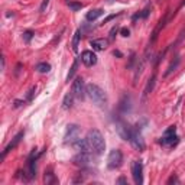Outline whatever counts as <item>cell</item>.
I'll list each match as a JSON object with an SVG mask.
<instances>
[{
  "label": "cell",
  "instance_id": "obj_20",
  "mask_svg": "<svg viewBox=\"0 0 185 185\" xmlns=\"http://www.w3.org/2000/svg\"><path fill=\"white\" fill-rule=\"evenodd\" d=\"M35 70L38 72H42V74H46V72L51 71V65L48 64V62H39L38 65L35 67Z\"/></svg>",
  "mask_w": 185,
  "mask_h": 185
},
{
  "label": "cell",
  "instance_id": "obj_37",
  "mask_svg": "<svg viewBox=\"0 0 185 185\" xmlns=\"http://www.w3.org/2000/svg\"><path fill=\"white\" fill-rule=\"evenodd\" d=\"M182 5H185V0H184V2H182Z\"/></svg>",
  "mask_w": 185,
  "mask_h": 185
},
{
  "label": "cell",
  "instance_id": "obj_14",
  "mask_svg": "<svg viewBox=\"0 0 185 185\" xmlns=\"http://www.w3.org/2000/svg\"><path fill=\"white\" fill-rule=\"evenodd\" d=\"M90 45L92 46L94 51H104V49L108 46V41L104 39V38H98V39H92V41L90 42Z\"/></svg>",
  "mask_w": 185,
  "mask_h": 185
},
{
  "label": "cell",
  "instance_id": "obj_17",
  "mask_svg": "<svg viewBox=\"0 0 185 185\" xmlns=\"http://www.w3.org/2000/svg\"><path fill=\"white\" fill-rule=\"evenodd\" d=\"M143 68H145V59H139L138 61V65H136V72H134V84L138 82V78L142 75V72H143Z\"/></svg>",
  "mask_w": 185,
  "mask_h": 185
},
{
  "label": "cell",
  "instance_id": "obj_11",
  "mask_svg": "<svg viewBox=\"0 0 185 185\" xmlns=\"http://www.w3.org/2000/svg\"><path fill=\"white\" fill-rule=\"evenodd\" d=\"M80 58H81V62L85 67H92V65L97 64V55L92 51H84Z\"/></svg>",
  "mask_w": 185,
  "mask_h": 185
},
{
  "label": "cell",
  "instance_id": "obj_3",
  "mask_svg": "<svg viewBox=\"0 0 185 185\" xmlns=\"http://www.w3.org/2000/svg\"><path fill=\"white\" fill-rule=\"evenodd\" d=\"M78 139H81V129L77 124H68L67 130H65V136H64V142L74 145Z\"/></svg>",
  "mask_w": 185,
  "mask_h": 185
},
{
  "label": "cell",
  "instance_id": "obj_26",
  "mask_svg": "<svg viewBox=\"0 0 185 185\" xmlns=\"http://www.w3.org/2000/svg\"><path fill=\"white\" fill-rule=\"evenodd\" d=\"M32 36H33V32H31V31H26L25 33H23V39H25L26 42H29L32 39Z\"/></svg>",
  "mask_w": 185,
  "mask_h": 185
},
{
  "label": "cell",
  "instance_id": "obj_4",
  "mask_svg": "<svg viewBox=\"0 0 185 185\" xmlns=\"http://www.w3.org/2000/svg\"><path fill=\"white\" fill-rule=\"evenodd\" d=\"M122 164H123V153H122V150L113 149L108 153V158H107L108 169H117V168L122 166Z\"/></svg>",
  "mask_w": 185,
  "mask_h": 185
},
{
  "label": "cell",
  "instance_id": "obj_13",
  "mask_svg": "<svg viewBox=\"0 0 185 185\" xmlns=\"http://www.w3.org/2000/svg\"><path fill=\"white\" fill-rule=\"evenodd\" d=\"M155 82H156V75H152V77L149 78V81L146 82V87H145L143 90V94H142V101H146V98H148V96H149L150 92L153 91V87H155Z\"/></svg>",
  "mask_w": 185,
  "mask_h": 185
},
{
  "label": "cell",
  "instance_id": "obj_25",
  "mask_svg": "<svg viewBox=\"0 0 185 185\" xmlns=\"http://www.w3.org/2000/svg\"><path fill=\"white\" fill-rule=\"evenodd\" d=\"M149 13H150V6H148V7H145L143 10L140 12V13H139V15H136L133 17V19H138V17H142V19H146V17H148V16H149Z\"/></svg>",
  "mask_w": 185,
  "mask_h": 185
},
{
  "label": "cell",
  "instance_id": "obj_35",
  "mask_svg": "<svg viewBox=\"0 0 185 185\" xmlns=\"http://www.w3.org/2000/svg\"><path fill=\"white\" fill-rule=\"evenodd\" d=\"M113 54H114V57H122V52L120 51H114Z\"/></svg>",
  "mask_w": 185,
  "mask_h": 185
},
{
  "label": "cell",
  "instance_id": "obj_29",
  "mask_svg": "<svg viewBox=\"0 0 185 185\" xmlns=\"http://www.w3.org/2000/svg\"><path fill=\"white\" fill-rule=\"evenodd\" d=\"M120 33H122V36H124V38H127V36L130 35V31H129L127 28H122V29H120Z\"/></svg>",
  "mask_w": 185,
  "mask_h": 185
},
{
  "label": "cell",
  "instance_id": "obj_19",
  "mask_svg": "<svg viewBox=\"0 0 185 185\" xmlns=\"http://www.w3.org/2000/svg\"><path fill=\"white\" fill-rule=\"evenodd\" d=\"M80 39H81V31L78 29V31H75V33H74V38H72V51H74V52L78 51Z\"/></svg>",
  "mask_w": 185,
  "mask_h": 185
},
{
  "label": "cell",
  "instance_id": "obj_36",
  "mask_svg": "<svg viewBox=\"0 0 185 185\" xmlns=\"http://www.w3.org/2000/svg\"><path fill=\"white\" fill-rule=\"evenodd\" d=\"M2 70H5V57H2Z\"/></svg>",
  "mask_w": 185,
  "mask_h": 185
},
{
  "label": "cell",
  "instance_id": "obj_31",
  "mask_svg": "<svg viewBox=\"0 0 185 185\" xmlns=\"http://www.w3.org/2000/svg\"><path fill=\"white\" fill-rule=\"evenodd\" d=\"M114 33H117V28H113V29L110 31V39H113L114 36H116Z\"/></svg>",
  "mask_w": 185,
  "mask_h": 185
},
{
  "label": "cell",
  "instance_id": "obj_5",
  "mask_svg": "<svg viewBox=\"0 0 185 185\" xmlns=\"http://www.w3.org/2000/svg\"><path fill=\"white\" fill-rule=\"evenodd\" d=\"M71 92L74 94V97L77 98V100H80V101H82V100H84L87 90H85V85H84V80H82L81 77H77L75 80H74V81H72Z\"/></svg>",
  "mask_w": 185,
  "mask_h": 185
},
{
  "label": "cell",
  "instance_id": "obj_8",
  "mask_svg": "<svg viewBox=\"0 0 185 185\" xmlns=\"http://www.w3.org/2000/svg\"><path fill=\"white\" fill-rule=\"evenodd\" d=\"M92 155L91 152H78L74 158H72V164L77 165V166H81V168H85L92 162Z\"/></svg>",
  "mask_w": 185,
  "mask_h": 185
},
{
  "label": "cell",
  "instance_id": "obj_28",
  "mask_svg": "<svg viewBox=\"0 0 185 185\" xmlns=\"http://www.w3.org/2000/svg\"><path fill=\"white\" fill-rule=\"evenodd\" d=\"M48 5H49V0H43V2H42V5H41V7H39V12H45V9L46 7H48Z\"/></svg>",
  "mask_w": 185,
  "mask_h": 185
},
{
  "label": "cell",
  "instance_id": "obj_24",
  "mask_svg": "<svg viewBox=\"0 0 185 185\" xmlns=\"http://www.w3.org/2000/svg\"><path fill=\"white\" fill-rule=\"evenodd\" d=\"M68 7H70L71 10H74V12L81 10V9H82V3H80V2H68Z\"/></svg>",
  "mask_w": 185,
  "mask_h": 185
},
{
  "label": "cell",
  "instance_id": "obj_34",
  "mask_svg": "<svg viewBox=\"0 0 185 185\" xmlns=\"http://www.w3.org/2000/svg\"><path fill=\"white\" fill-rule=\"evenodd\" d=\"M22 103H23V101H21V100H16V101H15V107H19V106H22Z\"/></svg>",
  "mask_w": 185,
  "mask_h": 185
},
{
  "label": "cell",
  "instance_id": "obj_27",
  "mask_svg": "<svg viewBox=\"0 0 185 185\" xmlns=\"http://www.w3.org/2000/svg\"><path fill=\"white\" fill-rule=\"evenodd\" d=\"M171 184H179V179H178L176 175H172L169 179H168V185H171Z\"/></svg>",
  "mask_w": 185,
  "mask_h": 185
},
{
  "label": "cell",
  "instance_id": "obj_23",
  "mask_svg": "<svg viewBox=\"0 0 185 185\" xmlns=\"http://www.w3.org/2000/svg\"><path fill=\"white\" fill-rule=\"evenodd\" d=\"M178 64H179V58L176 57V58H175V61H172V62H171V65H169V67H168V71L165 72V77H168V75H169L171 72H172V71H175V68L178 67Z\"/></svg>",
  "mask_w": 185,
  "mask_h": 185
},
{
  "label": "cell",
  "instance_id": "obj_32",
  "mask_svg": "<svg viewBox=\"0 0 185 185\" xmlns=\"http://www.w3.org/2000/svg\"><path fill=\"white\" fill-rule=\"evenodd\" d=\"M116 16H117V15H110V16H107V17H106V19L103 21V23H107L108 21H111V19H114Z\"/></svg>",
  "mask_w": 185,
  "mask_h": 185
},
{
  "label": "cell",
  "instance_id": "obj_30",
  "mask_svg": "<svg viewBox=\"0 0 185 185\" xmlns=\"http://www.w3.org/2000/svg\"><path fill=\"white\" fill-rule=\"evenodd\" d=\"M36 91V87H32L31 91H29V96H28V100H32V96H33V92Z\"/></svg>",
  "mask_w": 185,
  "mask_h": 185
},
{
  "label": "cell",
  "instance_id": "obj_6",
  "mask_svg": "<svg viewBox=\"0 0 185 185\" xmlns=\"http://www.w3.org/2000/svg\"><path fill=\"white\" fill-rule=\"evenodd\" d=\"M162 145L165 146H174V145L178 143V136H176V127L175 126H169V127L165 130L164 136L160 138L159 140Z\"/></svg>",
  "mask_w": 185,
  "mask_h": 185
},
{
  "label": "cell",
  "instance_id": "obj_7",
  "mask_svg": "<svg viewBox=\"0 0 185 185\" xmlns=\"http://www.w3.org/2000/svg\"><path fill=\"white\" fill-rule=\"evenodd\" d=\"M116 130H117V134L120 136V138L123 139V140H130V138H132V133H133L134 129L130 126V124H127L126 122H123V120H117V123H116Z\"/></svg>",
  "mask_w": 185,
  "mask_h": 185
},
{
  "label": "cell",
  "instance_id": "obj_22",
  "mask_svg": "<svg viewBox=\"0 0 185 185\" xmlns=\"http://www.w3.org/2000/svg\"><path fill=\"white\" fill-rule=\"evenodd\" d=\"M77 68H78V59H75V61H74V64H72L71 70H70V72H68V75H67V82H70L72 78H74L75 72H77Z\"/></svg>",
  "mask_w": 185,
  "mask_h": 185
},
{
  "label": "cell",
  "instance_id": "obj_18",
  "mask_svg": "<svg viewBox=\"0 0 185 185\" xmlns=\"http://www.w3.org/2000/svg\"><path fill=\"white\" fill-rule=\"evenodd\" d=\"M43 181H45L46 185H51V184H57L58 179L55 178V175H54V172H52L51 169L48 171V172H45V176H43Z\"/></svg>",
  "mask_w": 185,
  "mask_h": 185
},
{
  "label": "cell",
  "instance_id": "obj_10",
  "mask_svg": "<svg viewBox=\"0 0 185 185\" xmlns=\"http://www.w3.org/2000/svg\"><path fill=\"white\" fill-rule=\"evenodd\" d=\"M130 145L133 146L136 150H139V152H142V150H145V148H146V143H145L143 138H142V134L139 133L138 130H133V133H132V138H130Z\"/></svg>",
  "mask_w": 185,
  "mask_h": 185
},
{
  "label": "cell",
  "instance_id": "obj_33",
  "mask_svg": "<svg viewBox=\"0 0 185 185\" xmlns=\"http://www.w3.org/2000/svg\"><path fill=\"white\" fill-rule=\"evenodd\" d=\"M117 184H127V179L122 176V178H119V179H117Z\"/></svg>",
  "mask_w": 185,
  "mask_h": 185
},
{
  "label": "cell",
  "instance_id": "obj_21",
  "mask_svg": "<svg viewBox=\"0 0 185 185\" xmlns=\"http://www.w3.org/2000/svg\"><path fill=\"white\" fill-rule=\"evenodd\" d=\"M120 110L122 111H127V110H130V97L129 96H124L123 97V100L120 101Z\"/></svg>",
  "mask_w": 185,
  "mask_h": 185
},
{
  "label": "cell",
  "instance_id": "obj_16",
  "mask_svg": "<svg viewBox=\"0 0 185 185\" xmlns=\"http://www.w3.org/2000/svg\"><path fill=\"white\" fill-rule=\"evenodd\" d=\"M104 13L103 9H92V10H90L87 13V16H85V19H87L88 22H92V21H96V19H98L100 16Z\"/></svg>",
  "mask_w": 185,
  "mask_h": 185
},
{
  "label": "cell",
  "instance_id": "obj_2",
  "mask_svg": "<svg viewBox=\"0 0 185 185\" xmlns=\"http://www.w3.org/2000/svg\"><path fill=\"white\" fill-rule=\"evenodd\" d=\"M85 90H87V96L91 98L92 103H96V106H98V107H101V108H104L107 106L108 97L101 87H98L97 84H92L91 82V84L85 85Z\"/></svg>",
  "mask_w": 185,
  "mask_h": 185
},
{
  "label": "cell",
  "instance_id": "obj_12",
  "mask_svg": "<svg viewBox=\"0 0 185 185\" xmlns=\"http://www.w3.org/2000/svg\"><path fill=\"white\" fill-rule=\"evenodd\" d=\"M23 134H25V132H23V130H22V132H19V133L16 134L15 138L12 139V142L9 145H7V146H6L5 148V150H3V153H2V159H3V158H5L6 155L9 153V152H10L12 149H15L16 146H17V145L21 143V140H22V138H23Z\"/></svg>",
  "mask_w": 185,
  "mask_h": 185
},
{
  "label": "cell",
  "instance_id": "obj_9",
  "mask_svg": "<svg viewBox=\"0 0 185 185\" xmlns=\"http://www.w3.org/2000/svg\"><path fill=\"white\" fill-rule=\"evenodd\" d=\"M132 175H133L134 184L142 185L143 184V165L140 160H133L132 162Z\"/></svg>",
  "mask_w": 185,
  "mask_h": 185
},
{
  "label": "cell",
  "instance_id": "obj_1",
  "mask_svg": "<svg viewBox=\"0 0 185 185\" xmlns=\"http://www.w3.org/2000/svg\"><path fill=\"white\" fill-rule=\"evenodd\" d=\"M85 142H87L91 153L94 155H101L106 149V142H104L103 134L97 129H92L88 132L87 136H85Z\"/></svg>",
  "mask_w": 185,
  "mask_h": 185
},
{
  "label": "cell",
  "instance_id": "obj_15",
  "mask_svg": "<svg viewBox=\"0 0 185 185\" xmlns=\"http://www.w3.org/2000/svg\"><path fill=\"white\" fill-rule=\"evenodd\" d=\"M74 94L72 92H67L65 96H64V100H62V107L65 108V110H70V108L74 106Z\"/></svg>",
  "mask_w": 185,
  "mask_h": 185
}]
</instances>
